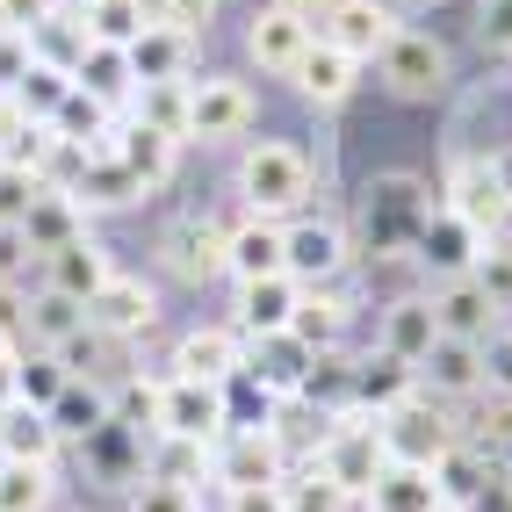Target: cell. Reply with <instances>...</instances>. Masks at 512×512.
<instances>
[{"label":"cell","instance_id":"34","mask_svg":"<svg viewBox=\"0 0 512 512\" xmlns=\"http://www.w3.org/2000/svg\"><path fill=\"white\" fill-rule=\"evenodd\" d=\"M65 361L58 354H22V375H15V404H29V412H51V404L65 397Z\"/></svg>","mask_w":512,"mask_h":512},{"label":"cell","instance_id":"43","mask_svg":"<svg viewBox=\"0 0 512 512\" xmlns=\"http://www.w3.org/2000/svg\"><path fill=\"white\" fill-rule=\"evenodd\" d=\"M37 174H22V166H8L0 159V231H15L22 217H29V202H37Z\"/></svg>","mask_w":512,"mask_h":512},{"label":"cell","instance_id":"9","mask_svg":"<svg viewBox=\"0 0 512 512\" xmlns=\"http://www.w3.org/2000/svg\"><path fill=\"white\" fill-rule=\"evenodd\" d=\"M217 484L224 491H246V484H282V433L246 426L217 448Z\"/></svg>","mask_w":512,"mask_h":512},{"label":"cell","instance_id":"38","mask_svg":"<svg viewBox=\"0 0 512 512\" xmlns=\"http://www.w3.org/2000/svg\"><path fill=\"white\" fill-rule=\"evenodd\" d=\"M22 318H29V332H37L51 354H58V347H65V339H73L80 325H87V311H80V303H65V296H51V289H44L37 303H29Z\"/></svg>","mask_w":512,"mask_h":512},{"label":"cell","instance_id":"13","mask_svg":"<svg viewBox=\"0 0 512 512\" xmlns=\"http://www.w3.org/2000/svg\"><path fill=\"white\" fill-rule=\"evenodd\" d=\"M22 231V246L29 253H58V246H73V238H87V210H80V202L73 195H58V188H37V202H29V217L15 224Z\"/></svg>","mask_w":512,"mask_h":512},{"label":"cell","instance_id":"53","mask_svg":"<svg viewBox=\"0 0 512 512\" xmlns=\"http://www.w3.org/2000/svg\"><path fill=\"white\" fill-rule=\"evenodd\" d=\"M275 8H282V15H296V22H311V29H318V22H325V8H332V0H275Z\"/></svg>","mask_w":512,"mask_h":512},{"label":"cell","instance_id":"2","mask_svg":"<svg viewBox=\"0 0 512 512\" xmlns=\"http://www.w3.org/2000/svg\"><path fill=\"white\" fill-rule=\"evenodd\" d=\"M455 448H462V433H455V419L440 412L433 397H419V390H412V397L397 404V412H383V455H390V462L440 469Z\"/></svg>","mask_w":512,"mask_h":512},{"label":"cell","instance_id":"55","mask_svg":"<svg viewBox=\"0 0 512 512\" xmlns=\"http://www.w3.org/2000/svg\"><path fill=\"white\" fill-rule=\"evenodd\" d=\"M73 8H101V0H73Z\"/></svg>","mask_w":512,"mask_h":512},{"label":"cell","instance_id":"14","mask_svg":"<svg viewBox=\"0 0 512 512\" xmlns=\"http://www.w3.org/2000/svg\"><path fill=\"white\" fill-rule=\"evenodd\" d=\"M433 318H440V332H448V339H469V347H484V339L498 332V303L476 289L469 275H455L448 289L433 296Z\"/></svg>","mask_w":512,"mask_h":512},{"label":"cell","instance_id":"24","mask_svg":"<svg viewBox=\"0 0 512 512\" xmlns=\"http://www.w3.org/2000/svg\"><path fill=\"white\" fill-rule=\"evenodd\" d=\"M51 455H58V426H51V412L8 404V412H0V462H37V469H51Z\"/></svg>","mask_w":512,"mask_h":512},{"label":"cell","instance_id":"36","mask_svg":"<svg viewBox=\"0 0 512 512\" xmlns=\"http://www.w3.org/2000/svg\"><path fill=\"white\" fill-rule=\"evenodd\" d=\"M44 505H51V469L0 462V512H44Z\"/></svg>","mask_w":512,"mask_h":512},{"label":"cell","instance_id":"19","mask_svg":"<svg viewBox=\"0 0 512 512\" xmlns=\"http://www.w3.org/2000/svg\"><path fill=\"white\" fill-rule=\"evenodd\" d=\"M80 202V210H123V202H138L145 188H138V174L116 159V152H87V166L73 174V188H65Z\"/></svg>","mask_w":512,"mask_h":512},{"label":"cell","instance_id":"28","mask_svg":"<svg viewBox=\"0 0 512 512\" xmlns=\"http://www.w3.org/2000/svg\"><path fill=\"white\" fill-rule=\"evenodd\" d=\"M412 390H419V368H404V361H390V354L354 368V412H375V419H383V412H397Z\"/></svg>","mask_w":512,"mask_h":512},{"label":"cell","instance_id":"12","mask_svg":"<svg viewBox=\"0 0 512 512\" xmlns=\"http://www.w3.org/2000/svg\"><path fill=\"white\" fill-rule=\"evenodd\" d=\"M448 217H462L476 238H484V231H498V224L512 217L505 166H484V159H476V166H462V174H455V210H448Z\"/></svg>","mask_w":512,"mask_h":512},{"label":"cell","instance_id":"49","mask_svg":"<svg viewBox=\"0 0 512 512\" xmlns=\"http://www.w3.org/2000/svg\"><path fill=\"white\" fill-rule=\"evenodd\" d=\"M484 375H491V383H498V390L512 397V325L484 339Z\"/></svg>","mask_w":512,"mask_h":512},{"label":"cell","instance_id":"41","mask_svg":"<svg viewBox=\"0 0 512 512\" xmlns=\"http://www.w3.org/2000/svg\"><path fill=\"white\" fill-rule=\"evenodd\" d=\"M202 469H210V448H202V440H174V433H166V448H159V484H195V476Z\"/></svg>","mask_w":512,"mask_h":512},{"label":"cell","instance_id":"52","mask_svg":"<svg viewBox=\"0 0 512 512\" xmlns=\"http://www.w3.org/2000/svg\"><path fill=\"white\" fill-rule=\"evenodd\" d=\"M15 375H22V347H15V339H0V412L15 404Z\"/></svg>","mask_w":512,"mask_h":512},{"label":"cell","instance_id":"1","mask_svg":"<svg viewBox=\"0 0 512 512\" xmlns=\"http://www.w3.org/2000/svg\"><path fill=\"white\" fill-rule=\"evenodd\" d=\"M311 469L325 476L339 498H368V484L390 469V455H383V419L347 412V419L325 433V448H318V462H311Z\"/></svg>","mask_w":512,"mask_h":512},{"label":"cell","instance_id":"29","mask_svg":"<svg viewBox=\"0 0 512 512\" xmlns=\"http://www.w3.org/2000/svg\"><path fill=\"white\" fill-rule=\"evenodd\" d=\"M419 375H433L440 397H469L476 383H484V347H469V339H433V354L419 361Z\"/></svg>","mask_w":512,"mask_h":512},{"label":"cell","instance_id":"20","mask_svg":"<svg viewBox=\"0 0 512 512\" xmlns=\"http://www.w3.org/2000/svg\"><path fill=\"white\" fill-rule=\"evenodd\" d=\"M368 512H448V498H440L433 469L390 462V469H383V476L368 484Z\"/></svg>","mask_w":512,"mask_h":512},{"label":"cell","instance_id":"21","mask_svg":"<svg viewBox=\"0 0 512 512\" xmlns=\"http://www.w3.org/2000/svg\"><path fill=\"white\" fill-rule=\"evenodd\" d=\"M296 282L289 275H267V282H238V325H246L253 339H267V332H289V318H296Z\"/></svg>","mask_w":512,"mask_h":512},{"label":"cell","instance_id":"37","mask_svg":"<svg viewBox=\"0 0 512 512\" xmlns=\"http://www.w3.org/2000/svg\"><path fill=\"white\" fill-rule=\"evenodd\" d=\"M65 94H73V80H65V73H51V65H29L22 87H15V109H22L29 123H51Z\"/></svg>","mask_w":512,"mask_h":512},{"label":"cell","instance_id":"51","mask_svg":"<svg viewBox=\"0 0 512 512\" xmlns=\"http://www.w3.org/2000/svg\"><path fill=\"white\" fill-rule=\"evenodd\" d=\"M22 130H29V116L15 109V94H0V159H8V152L22 145Z\"/></svg>","mask_w":512,"mask_h":512},{"label":"cell","instance_id":"40","mask_svg":"<svg viewBox=\"0 0 512 512\" xmlns=\"http://www.w3.org/2000/svg\"><path fill=\"white\" fill-rule=\"evenodd\" d=\"M152 15L138 8V0H101V8H87V29H94V44H138V29Z\"/></svg>","mask_w":512,"mask_h":512},{"label":"cell","instance_id":"7","mask_svg":"<svg viewBox=\"0 0 512 512\" xmlns=\"http://www.w3.org/2000/svg\"><path fill=\"white\" fill-rule=\"evenodd\" d=\"M253 123V94L238 80H188V138H238Z\"/></svg>","mask_w":512,"mask_h":512},{"label":"cell","instance_id":"31","mask_svg":"<svg viewBox=\"0 0 512 512\" xmlns=\"http://www.w3.org/2000/svg\"><path fill=\"white\" fill-rule=\"evenodd\" d=\"M130 174H138V188H159L166 174H174V152H181V138H166V130H145V123H130L123 138L109 145Z\"/></svg>","mask_w":512,"mask_h":512},{"label":"cell","instance_id":"23","mask_svg":"<svg viewBox=\"0 0 512 512\" xmlns=\"http://www.w3.org/2000/svg\"><path fill=\"white\" fill-rule=\"evenodd\" d=\"M311 347H303L296 332H267L253 339V361H238V368H253L260 375V390H303V375H311Z\"/></svg>","mask_w":512,"mask_h":512},{"label":"cell","instance_id":"22","mask_svg":"<svg viewBox=\"0 0 512 512\" xmlns=\"http://www.w3.org/2000/svg\"><path fill=\"white\" fill-rule=\"evenodd\" d=\"M433 339H440V318H433V303L426 296H404L397 311L383 318V354L404 361V368H419L433 354Z\"/></svg>","mask_w":512,"mask_h":512},{"label":"cell","instance_id":"8","mask_svg":"<svg viewBox=\"0 0 512 512\" xmlns=\"http://www.w3.org/2000/svg\"><path fill=\"white\" fill-rule=\"evenodd\" d=\"M152 318H159L152 289L130 282V275H109V282L94 289V303H87V325L101 339H138V332H152Z\"/></svg>","mask_w":512,"mask_h":512},{"label":"cell","instance_id":"35","mask_svg":"<svg viewBox=\"0 0 512 512\" xmlns=\"http://www.w3.org/2000/svg\"><path fill=\"white\" fill-rule=\"evenodd\" d=\"M339 325H347V303H339V296H318V289H303V296H296V318H289V332L303 339V347H332V339H339Z\"/></svg>","mask_w":512,"mask_h":512},{"label":"cell","instance_id":"33","mask_svg":"<svg viewBox=\"0 0 512 512\" xmlns=\"http://www.w3.org/2000/svg\"><path fill=\"white\" fill-rule=\"evenodd\" d=\"M138 123L166 130V138H188V80H145L138 87Z\"/></svg>","mask_w":512,"mask_h":512},{"label":"cell","instance_id":"5","mask_svg":"<svg viewBox=\"0 0 512 512\" xmlns=\"http://www.w3.org/2000/svg\"><path fill=\"white\" fill-rule=\"evenodd\" d=\"M159 433H174V440H202V448H210V440L231 426V412H224V390L217 383H166L159 390V419H152Z\"/></svg>","mask_w":512,"mask_h":512},{"label":"cell","instance_id":"27","mask_svg":"<svg viewBox=\"0 0 512 512\" xmlns=\"http://www.w3.org/2000/svg\"><path fill=\"white\" fill-rule=\"evenodd\" d=\"M354 73H361V65L347 58V51H332V44H311V51H303L296 58V94L303 101H347L354 94Z\"/></svg>","mask_w":512,"mask_h":512},{"label":"cell","instance_id":"32","mask_svg":"<svg viewBox=\"0 0 512 512\" xmlns=\"http://www.w3.org/2000/svg\"><path fill=\"white\" fill-rule=\"evenodd\" d=\"M130 51V73H138V87L145 80H188L181 65H188V37H174L166 22H145L138 29V44H123Z\"/></svg>","mask_w":512,"mask_h":512},{"label":"cell","instance_id":"45","mask_svg":"<svg viewBox=\"0 0 512 512\" xmlns=\"http://www.w3.org/2000/svg\"><path fill=\"white\" fill-rule=\"evenodd\" d=\"M37 65V51H29V37L22 29H0V94H15L22 87V73Z\"/></svg>","mask_w":512,"mask_h":512},{"label":"cell","instance_id":"11","mask_svg":"<svg viewBox=\"0 0 512 512\" xmlns=\"http://www.w3.org/2000/svg\"><path fill=\"white\" fill-rule=\"evenodd\" d=\"M375 65H383V80L397 94H433L440 80H448V51H440L433 37H419V29H397L390 51L375 58Z\"/></svg>","mask_w":512,"mask_h":512},{"label":"cell","instance_id":"54","mask_svg":"<svg viewBox=\"0 0 512 512\" xmlns=\"http://www.w3.org/2000/svg\"><path fill=\"white\" fill-rule=\"evenodd\" d=\"M491 37L512 51V0H491Z\"/></svg>","mask_w":512,"mask_h":512},{"label":"cell","instance_id":"15","mask_svg":"<svg viewBox=\"0 0 512 512\" xmlns=\"http://www.w3.org/2000/svg\"><path fill=\"white\" fill-rule=\"evenodd\" d=\"M318 44V29L311 22H296V15H282V8H267L253 29H246V51H253V65H267V73H296V58Z\"/></svg>","mask_w":512,"mask_h":512},{"label":"cell","instance_id":"47","mask_svg":"<svg viewBox=\"0 0 512 512\" xmlns=\"http://www.w3.org/2000/svg\"><path fill=\"white\" fill-rule=\"evenodd\" d=\"M224 512H289L282 484H246V491H224Z\"/></svg>","mask_w":512,"mask_h":512},{"label":"cell","instance_id":"42","mask_svg":"<svg viewBox=\"0 0 512 512\" xmlns=\"http://www.w3.org/2000/svg\"><path fill=\"white\" fill-rule=\"evenodd\" d=\"M469 282L484 289L498 311H512V246H484V253H476V267H469Z\"/></svg>","mask_w":512,"mask_h":512},{"label":"cell","instance_id":"39","mask_svg":"<svg viewBox=\"0 0 512 512\" xmlns=\"http://www.w3.org/2000/svg\"><path fill=\"white\" fill-rule=\"evenodd\" d=\"M419 246H426L433 267H448V275H469V267H476V231L462 217H440V231H426Z\"/></svg>","mask_w":512,"mask_h":512},{"label":"cell","instance_id":"4","mask_svg":"<svg viewBox=\"0 0 512 512\" xmlns=\"http://www.w3.org/2000/svg\"><path fill=\"white\" fill-rule=\"evenodd\" d=\"M390 37H397V15L383 8V0H332L325 22H318V44L347 51L354 65H361V58H383Z\"/></svg>","mask_w":512,"mask_h":512},{"label":"cell","instance_id":"18","mask_svg":"<svg viewBox=\"0 0 512 512\" xmlns=\"http://www.w3.org/2000/svg\"><path fill=\"white\" fill-rule=\"evenodd\" d=\"M238 361H246V354H238V339L217 332V325L188 332L181 347H174V375H181V383H217V390H224L231 375H238Z\"/></svg>","mask_w":512,"mask_h":512},{"label":"cell","instance_id":"46","mask_svg":"<svg viewBox=\"0 0 512 512\" xmlns=\"http://www.w3.org/2000/svg\"><path fill=\"white\" fill-rule=\"evenodd\" d=\"M130 512H195V498L181 491V484H138V498H130Z\"/></svg>","mask_w":512,"mask_h":512},{"label":"cell","instance_id":"10","mask_svg":"<svg viewBox=\"0 0 512 512\" xmlns=\"http://www.w3.org/2000/svg\"><path fill=\"white\" fill-rule=\"evenodd\" d=\"M166 267H174L181 282H217V275H231V231L202 224V217L174 224V231H166Z\"/></svg>","mask_w":512,"mask_h":512},{"label":"cell","instance_id":"50","mask_svg":"<svg viewBox=\"0 0 512 512\" xmlns=\"http://www.w3.org/2000/svg\"><path fill=\"white\" fill-rule=\"evenodd\" d=\"M51 8H65V0H0V29H22V37H29Z\"/></svg>","mask_w":512,"mask_h":512},{"label":"cell","instance_id":"3","mask_svg":"<svg viewBox=\"0 0 512 512\" xmlns=\"http://www.w3.org/2000/svg\"><path fill=\"white\" fill-rule=\"evenodd\" d=\"M238 195L253 202V217H282L311 195V159L296 145H253L246 166H238Z\"/></svg>","mask_w":512,"mask_h":512},{"label":"cell","instance_id":"16","mask_svg":"<svg viewBox=\"0 0 512 512\" xmlns=\"http://www.w3.org/2000/svg\"><path fill=\"white\" fill-rule=\"evenodd\" d=\"M94 29H87V8H51L37 29H29V51H37V65H51V73L73 80V65L87 58Z\"/></svg>","mask_w":512,"mask_h":512},{"label":"cell","instance_id":"44","mask_svg":"<svg viewBox=\"0 0 512 512\" xmlns=\"http://www.w3.org/2000/svg\"><path fill=\"white\" fill-rule=\"evenodd\" d=\"M282 498H289V512H347V498H339L318 469H311V476H296V484H282Z\"/></svg>","mask_w":512,"mask_h":512},{"label":"cell","instance_id":"6","mask_svg":"<svg viewBox=\"0 0 512 512\" xmlns=\"http://www.w3.org/2000/svg\"><path fill=\"white\" fill-rule=\"evenodd\" d=\"M282 267H289V282L296 289H311V282H332L339 267H347V231L311 217V224H289L282 231Z\"/></svg>","mask_w":512,"mask_h":512},{"label":"cell","instance_id":"17","mask_svg":"<svg viewBox=\"0 0 512 512\" xmlns=\"http://www.w3.org/2000/svg\"><path fill=\"white\" fill-rule=\"evenodd\" d=\"M44 267H51V296L80 303V311L94 303V289H101V282L116 275V267H109V253H101L94 238H73V246H58V253H51Z\"/></svg>","mask_w":512,"mask_h":512},{"label":"cell","instance_id":"30","mask_svg":"<svg viewBox=\"0 0 512 512\" xmlns=\"http://www.w3.org/2000/svg\"><path fill=\"white\" fill-rule=\"evenodd\" d=\"M109 116H116L109 101H94V94H80V87H73V94L58 101V116H51V130H58L65 145H80V152H109V145H116V130H109Z\"/></svg>","mask_w":512,"mask_h":512},{"label":"cell","instance_id":"26","mask_svg":"<svg viewBox=\"0 0 512 512\" xmlns=\"http://www.w3.org/2000/svg\"><path fill=\"white\" fill-rule=\"evenodd\" d=\"M231 275H238V282L289 275V267H282V231H275V217H246V224L231 231Z\"/></svg>","mask_w":512,"mask_h":512},{"label":"cell","instance_id":"48","mask_svg":"<svg viewBox=\"0 0 512 512\" xmlns=\"http://www.w3.org/2000/svg\"><path fill=\"white\" fill-rule=\"evenodd\" d=\"M152 22H166V29H174V37H195V29L210 22V0H166V8H159Z\"/></svg>","mask_w":512,"mask_h":512},{"label":"cell","instance_id":"25","mask_svg":"<svg viewBox=\"0 0 512 512\" xmlns=\"http://www.w3.org/2000/svg\"><path fill=\"white\" fill-rule=\"evenodd\" d=\"M73 87L94 94V101H109V109H116V101H130V94H138L130 51H123V44H87V58L73 65Z\"/></svg>","mask_w":512,"mask_h":512}]
</instances>
